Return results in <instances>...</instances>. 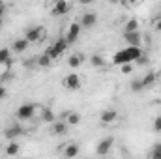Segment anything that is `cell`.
<instances>
[{"mask_svg":"<svg viewBox=\"0 0 161 159\" xmlns=\"http://www.w3.org/2000/svg\"><path fill=\"white\" fill-rule=\"evenodd\" d=\"M19 152H21V144H17L15 140H11V142L6 146V156H9V157H11V156H17Z\"/></svg>","mask_w":161,"mask_h":159,"instance_id":"cell-18","label":"cell"},{"mask_svg":"<svg viewBox=\"0 0 161 159\" xmlns=\"http://www.w3.org/2000/svg\"><path fill=\"white\" fill-rule=\"evenodd\" d=\"M68 123H66V120H54L53 122V127H51V133L53 135H66V131H68Z\"/></svg>","mask_w":161,"mask_h":159,"instance_id":"cell-14","label":"cell"},{"mask_svg":"<svg viewBox=\"0 0 161 159\" xmlns=\"http://www.w3.org/2000/svg\"><path fill=\"white\" fill-rule=\"evenodd\" d=\"M142 54V49L141 47H137V45H127L125 49H120L114 56H113V64H116V66H122V64H133L139 56Z\"/></svg>","mask_w":161,"mask_h":159,"instance_id":"cell-1","label":"cell"},{"mask_svg":"<svg viewBox=\"0 0 161 159\" xmlns=\"http://www.w3.org/2000/svg\"><path fill=\"white\" fill-rule=\"evenodd\" d=\"M41 118H43V122H49V123H53V122L56 120V116H54V112H53L51 109H45V111L41 112Z\"/></svg>","mask_w":161,"mask_h":159,"instance_id":"cell-23","label":"cell"},{"mask_svg":"<svg viewBox=\"0 0 161 159\" xmlns=\"http://www.w3.org/2000/svg\"><path fill=\"white\" fill-rule=\"evenodd\" d=\"M122 69V73H124V75H129V73H131V71H133V68H131V62H129V64H122L120 66Z\"/></svg>","mask_w":161,"mask_h":159,"instance_id":"cell-28","label":"cell"},{"mask_svg":"<svg viewBox=\"0 0 161 159\" xmlns=\"http://www.w3.org/2000/svg\"><path fill=\"white\" fill-rule=\"evenodd\" d=\"M90 62H92V66H96V68H103V66H105V60H103L101 54H94V56L90 58Z\"/></svg>","mask_w":161,"mask_h":159,"instance_id":"cell-24","label":"cell"},{"mask_svg":"<svg viewBox=\"0 0 161 159\" xmlns=\"http://www.w3.org/2000/svg\"><path fill=\"white\" fill-rule=\"evenodd\" d=\"M154 131L156 133H161V116H158V118L154 120Z\"/></svg>","mask_w":161,"mask_h":159,"instance_id":"cell-29","label":"cell"},{"mask_svg":"<svg viewBox=\"0 0 161 159\" xmlns=\"http://www.w3.org/2000/svg\"><path fill=\"white\" fill-rule=\"evenodd\" d=\"M154 26H156V30H158V32H161V17H159V19H156Z\"/></svg>","mask_w":161,"mask_h":159,"instance_id":"cell-31","label":"cell"},{"mask_svg":"<svg viewBox=\"0 0 161 159\" xmlns=\"http://www.w3.org/2000/svg\"><path fill=\"white\" fill-rule=\"evenodd\" d=\"M99 120H101V123H105V125H113V123L118 122V112L113 111V109H105V111L99 114Z\"/></svg>","mask_w":161,"mask_h":159,"instance_id":"cell-8","label":"cell"},{"mask_svg":"<svg viewBox=\"0 0 161 159\" xmlns=\"http://www.w3.org/2000/svg\"><path fill=\"white\" fill-rule=\"evenodd\" d=\"M113 144H114V139L113 137H105L99 144H97V148H96V154L97 156H107V154H111V148H113Z\"/></svg>","mask_w":161,"mask_h":159,"instance_id":"cell-6","label":"cell"},{"mask_svg":"<svg viewBox=\"0 0 161 159\" xmlns=\"http://www.w3.org/2000/svg\"><path fill=\"white\" fill-rule=\"evenodd\" d=\"M80 23H71L69 26H68V32H66V40H68V43L71 45V43H75V41L79 40V36H80Z\"/></svg>","mask_w":161,"mask_h":159,"instance_id":"cell-5","label":"cell"},{"mask_svg":"<svg viewBox=\"0 0 161 159\" xmlns=\"http://www.w3.org/2000/svg\"><path fill=\"white\" fill-rule=\"evenodd\" d=\"M36 111H38V107L34 103H25L15 111V116L19 120H30L32 116H36Z\"/></svg>","mask_w":161,"mask_h":159,"instance_id":"cell-4","label":"cell"},{"mask_svg":"<svg viewBox=\"0 0 161 159\" xmlns=\"http://www.w3.org/2000/svg\"><path fill=\"white\" fill-rule=\"evenodd\" d=\"M62 84H64L68 90H79L80 88V77L77 75V73H69V75L64 77Z\"/></svg>","mask_w":161,"mask_h":159,"instance_id":"cell-7","label":"cell"},{"mask_svg":"<svg viewBox=\"0 0 161 159\" xmlns=\"http://www.w3.org/2000/svg\"><path fill=\"white\" fill-rule=\"evenodd\" d=\"M23 135V127L19 125V123H15V125H11V127H8L6 131H4V137L8 139V140H15L17 137H21Z\"/></svg>","mask_w":161,"mask_h":159,"instance_id":"cell-13","label":"cell"},{"mask_svg":"<svg viewBox=\"0 0 161 159\" xmlns=\"http://www.w3.org/2000/svg\"><path fill=\"white\" fill-rule=\"evenodd\" d=\"M2 97H6V88L0 84V99H2Z\"/></svg>","mask_w":161,"mask_h":159,"instance_id":"cell-32","label":"cell"},{"mask_svg":"<svg viewBox=\"0 0 161 159\" xmlns=\"http://www.w3.org/2000/svg\"><path fill=\"white\" fill-rule=\"evenodd\" d=\"M28 45H30V41L26 40V38L15 40V41H13V47H11V51H13L15 54H21V52H25V51L28 49Z\"/></svg>","mask_w":161,"mask_h":159,"instance_id":"cell-15","label":"cell"},{"mask_svg":"<svg viewBox=\"0 0 161 159\" xmlns=\"http://www.w3.org/2000/svg\"><path fill=\"white\" fill-rule=\"evenodd\" d=\"M84 62V56L82 54H71L69 58H68V66L71 68V69H77L80 68V64Z\"/></svg>","mask_w":161,"mask_h":159,"instance_id":"cell-16","label":"cell"},{"mask_svg":"<svg viewBox=\"0 0 161 159\" xmlns=\"http://www.w3.org/2000/svg\"><path fill=\"white\" fill-rule=\"evenodd\" d=\"M133 30H139V21L137 19H129L124 26V32H133Z\"/></svg>","mask_w":161,"mask_h":159,"instance_id":"cell-21","label":"cell"},{"mask_svg":"<svg viewBox=\"0 0 161 159\" xmlns=\"http://www.w3.org/2000/svg\"><path fill=\"white\" fill-rule=\"evenodd\" d=\"M142 84H144V88H150V86H154L156 84V80H158V75L154 73V71H148L144 77H142Z\"/></svg>","mask_w":161,"mask_h":159,"instance_id":"cell-17","label":"cell"},{"mask_svg":"<svg viewBox=\"0 0 161 159\" xmlns=\"http://www.w3.org/2000/svg\"><path fill=\"white\" fill-rule=\"evenodd\" d=\"M124 40H125L127 45H137V47H141V30L124 32Z\"/></svg>","mask_w":161,"mask_h":159,"instance_id":"cell-12","label":"cell"},{"mask_svg":"<svg viewBox=\"0 0 161 159\" xmlns=\"http://www.w3.org/2000/svg\"><path fill=\"white\" fill-rule=\"evenodd\" d=\"M131 90H133V92H141V90H144V84H142V80H141V79L133 80V82H131Z\"/></svg>","mask_w":161,"mask_h":159,"instance_id":"cell-25","label":"cell"},{"mask_svg":"<svg viewBox=\"0 0 161 159\" xmlns=\"http://www.w3.org/2000/svg\"><path fill=\"white\" fill-rule=\"evenodd\" d=\"M2 15H4V6H0V19H2Z\"/></svg>","mask_w":161,"mask_h":159,"instance_id":"cell-34","label":"cell"},{"mask_svg":"<svg viewBox=\"0 0 161 159\" xmlns=\"http://www.w3.org/2000/svg\"><path fill=\"white\" fill-rule=\"evenodd\" d=\"M124 4H129V6H139V4H142V0H124Z\"/></svg>","mask_w":161,"mask_h":159,"instance_id":"cell-30","label":"cell"},{"mask_svg":"<svg viewBox=\"0 0 161 159\" xmlns=\"http://www.w3.org/2000/svg\"><path fill=\"white\" fill-rule=\"evenodd\" d=\"M64 156H66V157H77V156H79V146L73 144V142L68 144V146L64 148Z\"/></svg>","mask_w":161,"mask_h":159,"instance_id":"cell-19","label":"cell"},{"mask_svg":"<svg viewBox=\"0 0 161 159\" xmlns=\"http://www.w3.org/2000/svg\"><path fill=\"white\" fill-rule=\"evenodd\" d=\"M0 6H2V0H0Z\"/></svg>","mask_w":161,"mask_h":159,"instance_id":"cell-36","label":"cell"},{"mask_svg":"<svg viewBox=\"0 0 161 159\" xmlns=\"http://www.w3.org/2000/svg\"><path fill=\"white\" fill-rule=\"evenodd\" d=\"M68 47H69V43H68L66 38H58V40L51 45V47H47V49H45V54H49L53 60H56V58H60V56L66 52V49H68Z\"/></svg>","mask_w":161,"mask_h":159,"instance_id":"cell-2","label":"cell"},{"mask_svg":"<svg viewBox=\"0 0 161 159\" xmlns=\"http://www.w3.org/2000/svg\"><path fill=\"white\" fill-rule=\"evenodd\" d=\"M0 62H11V49L8 47L0 49Z\"/></svg>","mask_w":161,"mask_h":159,"instance_id":"cell-22","label":"cell"},{"mask_svg":"<svg viewBox=\"0 0 161 159\" xmlns=\"http://www.w3.org/2000/svg\"><path fill=\"white\" fill-rule=\"evenodd\" d=\"M96 23H97V15L92 13V11H86V13L80 17V26H82V28H92Z\"/></svg>","mask_w":161,"mask_h":159,"instance_id":"cell-11","label":"cell"},{"mask_svg":"<svg viewBox=\"0 0 161 159\" xmlns=\"http://www.w3.org/2000/svg\"><path fill=\"white\" fill-rule=\"evenodd\" d=\"M53 2H58V0H53Z\"/></svg>","mask_w":161,"mask_h":159,"instance_id":"cell-35","label":"cell"},{"mask_svg":"<svg viewBox=\"0 0 161 159\" xmlns=\"http://www.w3.org/2000/svg\"><path fill=\"white\" fill-rule=\"evenodd\" d=\"M135 62H137L139 66H148V56H146V54L142 52V54H141V56H139V58H137Z\"/></svg>","mask_w":161,"mask_h":159,"instance_id":"cell-27","label":"cell"},{"mask_svg":"<svg viewBox=\"0 0 161 159\" xmlns=\"http://www.w3.org/2000/svg\"><path fill=\"white\" fill-rule=\"evenodd\" d=\"M51 64H53V58H51L49 54H45V52L40 54V58H38V66H40V68H49Z\"/></svg>","mask_w":161,"mask_h":159,"instance_id":"cell-20","label":"cell"},{"mask_svg":"<svg viewBox=\"0 0 161 159\" xmlns=\"http://www.w3.org/2000/svg\"><path fill=\"white\" fill-rule=\"evenodd\" d=\"M150 157H154V159H161V142H158V144L154 146V150H152Z\"/></svg>","mask_w":161,"mask_h":159,"instance_id":"cell-26","label":"cell"},{"mask_svg":"<svg viewBox=\"0 0 161 159\" xmlns=\"http://www.w3.org/2000/svg\"><path fill=\"white\" fill-rule=\"evenodd\" d=\"M69 11V2L68 0H58V2H54V6H53V9H51V13L54 15V17H62V15H66Z\"/></svg>","mask_w":161,"mask_h":159,"instance_id":"cell-9","label":"cell"},{"mask_svg":"<svg viewBox=\"0 0 161 159\" xmlns=\"http://www.w3.org/2000/svg\"><path fill=\"white\" fill-rule=\"evenodd\" d=\"M45 36H47V30H45L43 26L28 28V30H26V34H25V38L30 41V43H41V41L45 40Z\"/></svg>","mask_w":161,"mask_h":159,"instance_id":"cell-3","label":"cell"},{"mask_svg":"<svg viewBox=\"0 0 161 159\" xmlns=\"http://www.w3.org/2000/svg\"><path fill=\"white\" fill-rule=\"evenodd\" d=\"M80 6H88V4H92V0H79Z\"/></svg>","mask_w":161,"mask_h":159,"instance_id":"cell-33","label":"cell"},{"mask_svg":"<svg viewBox=\"0 0 161 159\" xmlns=\"http://www.w3.org/2000/svg\"><path fill=\"white\" fill-rule=\"evenodd\" d=\"M60 120H66V123H68L69 127H73V125H79L80 123V114L79 112H73V111L62 112V114H60Z\"/></svg>","mask_w":161,"mask_h":159,"instance_id":"cell-10","label":"cell"}]
</instances>
